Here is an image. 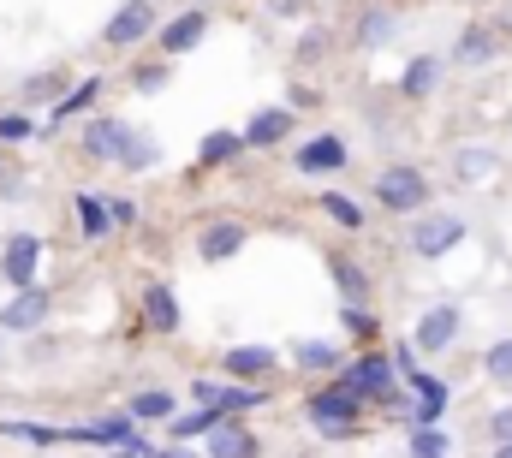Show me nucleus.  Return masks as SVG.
<instances>
[{
  "mask_svg": "<svg viewBox=\"0 0 512 458\" xmlns=\"http://www.w3.org/2000/svg\"><path fill=\"white\" fill-rule=\"evenodd\" d=\"M358 411H364V393H358V387H346V381L310 399V423H316L328 441H346V435L358 429Z\"/></svg>",
  "mask_w": 512,
  "mask_h": 458,
  "instance_id": "2",
  "label": "nucleus"
},
{
  "mask_svg": "<svg viewBox=\"0 0 512 458\" xmlns=\"http://www.w3.org/2000/svg\"><path fill=\"white\" fill-rule=\"evenodd\" d=\"M256 453H262V447H256V435L245 429V423H233V417L209 435V458H256Z\"/></svg>",
  "mask_w": 512,
  "mask_h": 458,
  "instance_id": "15",
  "label": "nucleus"
},
{
  "mask_svg": "<svg viewBox=\"0 0 512 458\" xmlns=\"http://www.w3.org/2000/svg\"><path fill=\"white\" fill-rule=\"evenodd\" d=\"M161 24H155V6L149 0H126L114 18H108V30H102V42L108 48H137V42H149Z\"/></svg>",
  "mask_w": 512,
  "mask_h": 458,
  "instance_id": "5",
  "label": "nucleus"
},
{
  "mask_svg": "<svg viewBox=\"0 0 512 458\" xmlns=\"http://www.w3.org/2000/svg\"><path fill=\"white\" fill-rule=\"evenodd\" d=\"M36 131H42V125L24 114V108H6V114H0V143H24V137H36Z\"/></svg>",
  "mask_w": 512,
  "mask_h": 458,
  "instance_id": "30",
  "label": "nucleus"
},
{
  "mask_svg": "<svg viewBox=\"0 0 512 458\" xmlns=\"http://www.w3.org/2000/svg\"><path fill=\"white\" fill-rule=\"evenodd\" d=\"M495 167H501L495 149H459V155H453V179H459V185H489Z\"/></svg>",
  "mask_w": 512,
  "mask_h": 458,
  "instance_id": "17",
  "label": "nucleus"
},
{
  "mask_svg": "<svg viewBox=\"0 0 512 458\" xmlns=\"http://www.w3.org/2000/svg\"><path fill=\"white\" fill-rule=\"evenodd\" d=\"M483 369H489V381L512 387V340H495V345H489V351H483Z\"/></svg>",
  "mask_w": 512,
  "mask_h": 458,
  "instance_id": "29",
  "label": "nucleus"
},
{
  "mask_svg": "<svg viewBox=\"0 0 512 458\" xmlns=\"http://www.w3.org/2000/svg\"><path fill=\"white\" fill-rule=\"evenodd\" d=\"M435 84H441V60H435V54L411 60V66H405V78H399V90H405V96H429Z\"/></svg>",
  "mask_w": 512,
  "mask_h": 458,
  "instance_id": "22",
  "label": "nucleus"
},
{
  "mask_svg": "<svg viewBox=\"0 0 512 458\" xmlns=\"http://www.w3.org/2000/svg\"><path fill=\"white\" fill-rule=\"evenodd\" d=\"M489 435H495V447H512V405H501V411L489 417Z\"/></svg>",
  "mask_w": 512,
  "mask_h": 458,
  "instance_id": "34",
  "label": "nucleus"
},
{
  "mask_svg": "<svg viewBox=\"0 0 512 458\" xmlns=\"http://www.w3.org/2000/svg\"><path fill=\"white\" fill-rule=\"evenodd\" d=\"M131 417H137V423H173V393H167V387L137 393V399H131Z\"/></svg>",
  "mask_w": 512,
  "mask_h": 458,
  "instance_id": "24",
  "label": "nucleus"
},
{
  "mask_svg": "<svg viewBox=\"0 0 512 458\" xmlns=\"http://www.w3.org/2000/svg\"><path fill=\"white\" fill-rule=\"evenodd\" d=\"M203 36H209V12H179V18L161 30V54H191Z\"/></svg>",
  "mask_w": 512,
  "mask_h": 458,
  "instance_id": "10",
  "label": "nucleus"
},
{
  "mask_svg": "<svg viewBox=\"0 0 512 458\" xmlns=\"http://www.w3.org/2000/svg\"><path fill=\"white\" fill-rule=\"evenodd\" d=\"M346 328H352V334H358V340H364V334H370V328H376V316H370V310H352V304H346Z\"/></svg>",
  "mask_w": 512,
  "mask_h": 458,
  "instance_id": "36",
  "label": "nucleus"
},
{
  "mask_svg": "<svg viewBox=\"0 0 512 458\" xmlns=\"http://www.w3.org/2000/svg\"><path fill=\"white\" fill-rule=\"evenodd\" d=\"M489 458H512V447H495V453H489Z\"/></svg>",
  "mask_w": 512,
  "mask_h": 458,
  "instance_id": "38",
  "label": "nucleus"
},
{
  "mask_svg": "<svg viewBox=\"0 0 512 458\" xmlns=\"http://www.w3.org/2000/svg\"><path fill=\"white\" fill-rule=\"evenodd\" d=\"M459 328H465V310L459 304H435V310H423V322H417V351H447V345L459 340Z\"/></svg>",
  "mask_w": 512,
  "mask_h": 458,
  "instance_id": "7",
  "label": "nucleus"
},
{
  "mask_svg": "<svg viewBox=\"0 0 512 458\" xmlns=\"http://www.w3.org/2000/svg\"><path fill=\"white\" fill-rule=\"evenodd\" d=\"M495 54H501L495 24H471V30L459 36V60H465V66H483V60H495Z\"/></svg>",
  "mask_w": 512,
  "mask_h": 458,
  "instance_id": "19",
  "label": "nucleus"
},
{
  "mask_svg": "<svg viewBox=\"0 0 512 458\" xmlns=\"http://www.w3.org/2000/svg\"><path fill=\"white\" fill-rule=\"evenodd\" d=\"M346 167V143L340 137H310L298 149V173H340Z\"/></svg>",
  "mask_w": 512,
  "mask_h": 458,
  "instance_id": "12",
  "label": "nucleus"
},
{
  "mask_svg": "<svg viewBox=\"0 0 512 458\" xmlns=\"http://www.w3.org/2000/svg\"><path fill=\"white\" fill-rule=\"evenodd\" d=\"M393 30H399V18H393L387 6H370V12H358V30H352V42H358V48H382Z\"/></svg>",
  "mask_w": 512,
  "mask_h": 458,
  "instance_id": "20",
  "label": "nucleus"
},
{
  "mask_svg": "<svg viewBox=\"0 0 512 458\" xmlns=\"http://www.w3.org/2000/svg\"><path fill=\"white\" fill-rule=\"evenodd\" d=\"M155 458H191V453L185 447H167V453H155Z\"/></svg>",
  "mask_w": 512,
  "mask_h": 458,
  "instance_id": "37",
  "label": "nucleus"
},
{
  "mask_svg": "<svg viewBox=\"0 0 512 458\" xmlns=\"http://www.w3.org/2000/svg\"><path fill=\"white\" fill-rule=\"evenodd\" d=\"M328 268H334V280H340L346 304H352V310H364V298H370V280H364V268H352L346 256H328Z\"/></svg>",
  "mask_w": 512,
  "mask_h": 458,
  "instance_id": "23",
  "label": "nucleus"
},
{
  "mask_svg": "<svg viewBox=\"0 0 512 458\" xmlns=\"http://www.w3.org/2000/svg\"><path fill=\"white\" fill-rule=\"evenodd\" d=\"M298 363L322 375V369H334V363H340V351H334L328 340H304V345H298Z\"/></svg>",
  "mask_w": 512,
  "mask_h": 458,
  "instance_id": "31",
  "label": "nucleus"
},
{
  "mask_svg": "<svg viewBox=\"0 0 512 458\" xmlns=\"http://www.w3.org/2000/svg\"><path fill=\"white\" fill-rule=\"evenodd\" d=\"M340 381H346V387H358L364 399H382L387 381H393V357H358V363H352Z\"/></svg>",
  "mask_w": 512,
  "mask_h": 458,
  "instance_id": "11",
  "label": "nucleus"
},
{
  "mask_svg": "<svg viewBox=\"0 0 512 458\" xmlns=\"http://www.w3.org/2000/svg\"><path fill=\"white\" fill-rule=\"evenodd\" d=\"M280 137H292V108H262V114L245 125V143H251V149H274Z\"/></svg>",
  "mask_w": 512,
  "mask_h": 458,
  "instance_id": "14",
  "label": "nucleus"
},
{
  "mask_svg": "<svg viewBox=\"0 0 512 458\" xmlns=\"http://www.w3.org/2000/svg\"><path fill=\"white\" fill-rule=\"evenodd\" d=\"M78 227H84V238H102V232L114 227L108 203H102V197H90V191H78Z\"/></svg>",
  "mask_w": 512,
  "mask_h": 458,
  "instance_id": "26",
  "label": "nucleus"
},
{
  "mask_svg": "<svg viewBox=\"0 0 512 458\" xmlns=\"http://www.w3.org/2000/svg\"><path fill=\"white\" fill-rule=\"evenodd\" d=\"M376 203H382L387 215H417L429 203V179L417 167H387L382 179H376Z\"/></svg>",
  "mask_w": 512,
  "mask_h": 458,
  "instance_id": "3",
  "label": "nucleus"
},
{
  "mask_svg": "<svg viewBox=\"0 0 512 458\" xmlns=\"http://www.w3.org/2000/svg\"><path fill=\"white\" fill-rule=\"evenodd\" d=\"M459 238H465V215H417V221H411V232H405L411 256H423V262L447 256Z\"/></svg>",
  "mask_w": 512,
  "mask_h": 458,
  "instance_id": "4",
  "label": "nucleus"
},
{
  "mask_svg": "<svg viewBox=\"0 0 512 458\" xmlns=\"http://www.w3.org/2000/svg\"><path fill=\"white\" fill-rule=\"evenodd\" d=\"M221 363H227V375H233V381H262V375H268L280 357H274L268 345H233Z\"/></svg>",
  "mask_w": 512,
  "mask_h": 458,
  "instance_id": "13",
  "label": "nucleus"
},
{
  "mask_svg": "<svg viewBox=\"0 0 512 458\" xmlns=\"http://www.w3.org/2000/svg\"><path fill=\"white\" fill-rule=\"evenodd\" d=\"M131 90H137V96H155V90H167V66H155V60H149V66H137Z\"/></svg>",
  "mask_w": 512,
  "mask_h": 458,
  "instance_id": "32",
  "label": "nucleus"
},
{
  "mask_svg": "<svg viewBox=\"0 0 512 458\" xmlns=\"http://www.w3.org/2000/svg\"><path fill=\"white\" fill-rule=\"evenodd\" d=\"M239 149H251L245 131H215V137H203V167H227Z\"/></svg>",
  "mask_w": 512,
  "mask_h": 458,
  "instance_id": "25",
  "label": "nucleus"
},
{
  "mask_svg": "<svg viewBox=\"0 0 512 458\" xmlns=\"http://www.w3.org/2000/svg\"><path fill=\"white\" fill-rule=\"evenodd\" d=\"M42 322H48V292H42V286L12 292V304L0 310V328H6V334H36Z\"/></svg>",
  "mask_w": 512,
  "mask_h": 458,
  "instance_id": "8",
  "label": "nucleus"
},
{
  "mask_svg": "<svg viewBox=\"0 0 512 458\" xmlns=\"http://www.w3.org/2000/svg\"><path fill=\"white\" fill-rule=\"evenodd\" d=\"M96 90H102V84H96V78H84V84H78L72 96H60V102L48 108V131H54V125H66V119H78V114H84V108L96 102Z\"/></svg>",
  "mask_w": 512,
  "mask_h": 458,
  "instance_id": "21",
  "label": "nucleus"
},
{
  "mask_svg": "<svg viewBox=\"0 0 512 458\" xmlns=\"http://www.w3.org/2000/svg\"><path fill=\"white\" fill-rule=\"evenodd\" d=\"M108 215H114V227H131L137 221V203L131 197H108Z\"/></svg>",
  "mask_w": 512,
  "mask_h": 458,
  "instance_id": "35",
  "label": "nucleus"
},
{
  "mask_svg": "<svg viewBox=\"0 0 512 458\" xmlns=\"http://www.w3.org/2000/svg\"><path fill=\"white\" fill-rule=\"evenodd\" d=\"M36 256H42V238H36V232H12V238H6V250H0V274L12 280V292L36 286Z\"/></svg>",
  "mask_w": 512,
  "mask_h": 458,
  "instance_id": "6",
  "label": "nucleus"
},
{
  "mask_svg": "<svg viewBox=\"0 0 512 458\" xmlns=\"http://www.w3.org/2000/svg\"><path fill=\"white\" fill-rule=\"evenodd\" d=\"M197 250H203V262H227V256L245 250V227L239 221H215V227L197 238Z\"/></svg>",
  "mask_w": 512,
  "mask_h": 458,
  "instance_id": "16",
  "label": "nucleus"
},
{
  "mask_svg": "<svg viewBox=\"0 0 512 458\" xmlns=\"http://www.w3.org/2000/svg\"><path fill=\"white\" fill-rule=\"evenodd\" d=\"M322 209H328V221H334V227H364V203H358V197H340V191H328V197H322Z\"/></svg>",
  "mask_w": 512,
  "mask_h": 458,
  "instance_id": "27",
  "label": "nucleus"
},
{
  "mask_svg": "<svg viewBox=\"0 0 512 458\" xmlns=\"http://www.w3.org/2000/svg\"><path fill=\"white\" fill-rule=\"evenodd\" d=\"M84 149L96 155V161H114V167H126V173H149L155 167V143L126 125V119H90L84 125Z\"/></svg>",
  "mask_w": 512,
  "mask_h": 458,
  "instance_id": "1",
  "label": "nucleus"
},
{
  "mask_svg": "<svg viewBox=\"0 0 512 458\" xmlns=\"http://www.w3.org/2000/svg\"><path fill=\"white\" fill-rule=\"evenodd\" d=\"M405 381H411V399H417L411 405V429H435V417L447 411V387L435 375H423V369H411Z\"/></svg>",
  "mask_w": 512,
  "mask_h": 458,
  "instance_id": "9",
  "label": "nucleus"
},
{
  "mask_svg": "<svg viewBox=\"0 0 512 458\" xmlns=\"http://www.w3.org/2000/svg\"><path fill=\"white\" fill-rule=\"evenodd\" d=\"M143 322H149L155 334H173V328H179V298H173V286H149V298H143Z\"/></svg>",
  "mask_w": 512,
  "mask_h": 458,
  "instance_id": "18",
  "label": "nucleus"
},
{
  "mask_svg": "<svg viewBox=\"0 0 512 458\" xmlns=\"http://www.w3.org/2000/svg\"><path fill=\"white\" fill-rule=\"evenodd\" d=\"M0 435H12V441H36V447L60 441V429H36V423H0Z\"/></svg>",
  "mask_w": 512,
  "mask_h": 458,
  "instance_id": "33",
  "label": "nucleus"
},
{
  "mask_svg": "<svg viewBox=\"0 0 512 458\" xmlns=\"http://www.w3.org/2000/svg\"><path fill=\"white\" fill-rule=\"evenodd\" d=\"M411 458H453V441L441 429H411Z\"/></svg>",
  "mask_w": 512,
  "mask_h": 458,
  "instance_id": "28",
  "label": "nucleus"
}]
</instances>
